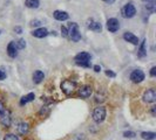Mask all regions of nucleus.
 Segmentation results:
<instances>
[{
    "label": "nucleus",
    "mask_w": 156,
    "mask_h": 140,
    "mask_svg": "<svg viewBox=\"0 0 156 140\" xmlns=\"http://www.w3.org/2000/svg\"><path fill=\"white\" fill-rule=\"evenodd\" d=\"M90 54L89 53H86V52H81L79 53L75 57H74V61L78 65H81V67H86V68H89L90 67Z\"/></svg>",
    "instance_id": "nucleus-1"
},
{
    "label": "nucleus",
    "mask_w": 156,
    "mask_h": 140,
    "mask_svg": "<svg viewBox=\"0 0 156 140\" xmlns=\"http://www.w3.org/2000/svg\"><path fill=\"white\" fill-rule=\"evenodd\" d=\"M68 36H69L72 41H74V42H79L80 40H81V34L79 33V27L78 25L75 22H72L69 23V26H68Z\"/></svg>",
    "instance_id": "nucleus-2"
},
{
    "label": "nucleus",
    "mask_w": 156,
    "mask_h": 140,
    "mask_svg": "<svg viewBox=\"0 0 156 140\" xmlns=\"http://www.w3.org/2000/svg\"><path fill=\"white\" fill-rule=\"evenodd\" d=\"M76 89V83L74 81H69V79H65L62 83H61V90L66 93L67 96L73 95L74 91Z\"/></svg>",
    "instance_id": "nucleus-3"
},
{
    "label": "nucleus",
    "mask_w": 156,
    "mask_h": 140,
    "mask_svg": "<svg viewBox=\"0 0 156 140\" xmlns=\"http://www.w3.org/2000/svg\"><path fill=\"white\" fill-rule=\"evenodd\" d=\"M106 115H107L106 108H105V106H98L93 112L94 122H95V123H99V124L102 123V122L106 119Z\"/></svg>",
    "instance_id": "nucleus-4"
},
{
    "label": "nucleus",
    "mask_w": 156,
    "mask_h": 140,
    "mask_svg": "<svg viewBox=\"0 0 156 140\" xmlns=\"http://www.w3.org/2000/svg\"><path fill=\"white\" fill-rule=\"evenodd\" d=\"M121 13H122V16H123V18L130 19V18H134L135 14H136V8H135V6L133 5V2H128V4H126L125 6H123Z\"/></svg>",
    "instance_id": "nucleus-5"
},
{
    "label": "nucleus",
    "mask_w": 156,
    "mask_h": 140,
    "mask_svg": "<svg viewBox=\"0 0 156 140\" xmlns=\"http://www.w3.org/2000/svg\"><path fill=\"white\" fill-rule=\"evenodd\" d=\"M0 123L4 125L5 127H9L11 123H12V117H11V112L9 110H4V112L0 116Z\"/></svg>",
    "instance_id": "nucleus-6"
},
{
    "label": "nucleus",
    "mask_w": 156,
    "mask_h": 140,
    "mask_svg": "<svg viewBox=\"0 0 156 140\" xmlns=\"http://www.w3.org/2000/svg\"><path fill=\"white\" fill-rule=\"evenodd\" d=\"M130 79L134 83H141L144 79V72L140 69L134 70L133 72L130 74Z\"/></svg>",
    "instance_id": "nucleus-7"
},
{
    "label": "nucleus",
    "mask_w": 156,
    "mask_h": 140,
    "mask_svg": "<svg viewBox=\"0 0 156 140\" xmlns=\"http://www.w3.org/2000/svg\"><path fill=\"white\" fill-rule=\"evenodd\" d=\"M143 101L146 103H153L156 101V91L155 89H148L143 93Z\"/></svg>",
    "instance_id": "nucleus-8"
},
{
    "label": "nucleus",
    "mask_w": 156,
    "mask_h": 140,
    "mask_svg": "<svg viewBox=\"0 0 156 140\" xmlns=\"http://www.w3.org/2000/svg\"><path fill=\"white\" fill-rule=\"evenodd\" d=\"M107 28H108V31L112 32V33H115L120 29V23L117 21V19L115 18H112L109 19L108 21H107Z\"/></svg>",
    "instance_id": "nucleus-9"
},
{
    "label": "nucleus",
    "mask_w": 156,
    "mask_h": 140,
    "mask_svg": "<svg viewBox=\"0 0 156 140\" xmlns=\"http://www.w3.org/2000/svg\"><path fill=\"white\" fill-rule=\"evenodd\" d=\"M93 92V89L90 85H83L79 89V96L81 98H88L90 97V95Z\"/></svg>",
    "instance_id": "nucleus-10"
},
{
    "label": "nucleus",
    "mask_w": 156,
    "mask_h": 140,
    "mask_svg": "<svg viewBox=\"0 0 156 140\" xmlns=\"http://www.w3.org/2000/svg\"><path fill=\"white\" fill-rule=\"evenodd\" d=\"M123 39H125L127 42H130L134 46H137V45L140 43V42H139V38H137L136 35H134L133 33H130V32H126L125 34H123Z\"/></svg>",
    "instance_id": "nucleus-11"
},
{
    "label": "nucleus",
    "mask_w": 156,
    "mask_h": 140,
    "mask_svg": "<svg viewBox=\"0 0 156 140\" xmlns=\"http://www.w3.org/2000/svg\"><path fill=\"white\" fill-rule=\"evenodd\" d=\"M48 34H49L48 31H47L46 28H44V27L37 28V29H34V31L32 32V35L34 38H38V39H44V38H46Z\"/></svg>",
    "instance_id": "nucleus-12"
},
{
    "label": "nucleus",
    "mask_w": 156,
    "mask_h": 140,
    "mask_svg": "<svg viewBox=\"0 0 156 140\" xmlns=\"http://www.w3.org/2000/svg\"><path fill=\"white\" fill-rule=\"evenodd\" d=\"M53 16H54L55 20H58V21H66V20H68L69 14L67 12H65V11H54Z\"/></svg>",
    "instance_id": "nucleus-13"
},
{
    "label": "nucleus",
    "mask_w": 156,
    "mask_h": 140,
    "mask_svg": "<svg viewBox=\"0 0 156 140\" xmlns=\"http://www.w3.org/2000/svg\"><path fill=\"white\" fill-rule=\"evenodd\" d=\"M7 54L9 57H12V58H14L18 56V49H16V45H14V41H12V42H9L7 46Z\"/></svg>",
    "instance_id": "nucleus-14"
},
{
    "label": "nucleus",
    "mask_w": 156,
    "mask_h": 140,
    "mask_svg": "<svg viewBox=\"0 0 156 140\" xmlns=\"http://www.w3.org/2000/svg\"><path fill=\"white\" fill-rule=\"evenodd\" d=\"M87 27H88L89 29H92V31H94V32H101V29H102L101 23L98 22V21H94L93 19L88 20V23H87Z\"/></svg>",
    "instance_id": "nucleus-15"
},
{
    "label": "nucleus",
    "mask_w": 156,
    "mask_h": 140,
    "mask_svg": "<svg viewBox=\"0 0 156 140\" xmlns=\"http://www.w3.org/2000/svg\"><path fill=\"white\" fill-rule=\"evenodd\" d=\"M44 77H45L44 72H42L41 70H37V71H34V74H33V82H34L35 84H39V83H41V82L44 81Z\"/></svg>",
    "instance_id": "nucleus-16"
},
{
    "label": "nucleus",
    "mask_w": 156,
    "mask_h": 140,
    "mask_svg": "<svg viewBox=\"0 0 156 140\" xmlns=\"http://www.w3.org/2000/svg\"><path fill=\"white\" fill-rule=\"evenodd\" d=\"M28 131H30V125H28V123H25V122H23V123H20V124L18 125V132L20 133L21 135L27 134V133H28Z\"/></svg>",
    "instance_id": "nucleus-17"
},
{
    "label": "nucleus",
    "mask_w": 156,
    "mask_h": 140,
    "mask_svg": "<svg viewBox=\"0 0 156 140\" xmlns=\"http://www.w3.org/2000/svg\"><path fill=\"white\" fill-rule=\"evenodd\" d=\"M34 98H35V95L33 92H30L28 95H26V96H23V98L20 99V105L23 106L25 104H27V103H30V102L34 101Z\"/></svg>",
    "instance_id": "nucleus-18"
},
{
    "label": "nucleus",
    "mask_w": 156,
    "mask_h": 140,
    "mask_svg": "<svg viewBox=\"0 0 156 140\" xmlns=\"http://www.w3.org/2000/svg\"><path fill=\"white\" fill-rule=\"evenodd\" d=\"M141 138L144 140H154L156 138L155 132H142L141 133Z\"/></svg>",
    "instance_id": "nucleus-19"
},
{
    "label": "nucleus",
    "mask_w": 156,
    "mask_h": 140,
    "mask_svg": "<svg viewBox=\"0 0 156 140\" xmlns=\"http://www.w3.org/2000/svg\"><path fill=\"white\" fill-rule=\"evenodd\" d=\"M25 4L28 8H38L40 5V1L39 0H26Z\"/></svg>",
    "instance_id": "nucleus-20"
},
{
    "label": "nucleus",
    "mask_w": 156,
    "mask_h": 140,
    "mask_svg": "<svg viewBox=\"0 0 156 140\" xmlns=\"http://www.w3.org/2000/svg\"><path fill=\"white\" fill-rule=\"evenodd\" d=\"M147 55V50H146V40L142 41L140 47V50H139V57H144Z\"/></svg>",
    "instance_id": "nucleus-21"
},
{
    "label": "nucleus",
    "mask_w": 156,
    "mask_h": 140,
    "mask_svg": "<svg viewBox=\"0 0 156 140\" xmlns=\"http://www.w3.org/2000/svg\"><path fill=\"white\" fill-rule=\"evenodd\" d=\"M14 45H16L18 50H21V49H23L26 47V41L23 39H19L18 41H14Z\"/></svg>",
    "instance_id": "nucleus-22"
},
{
    "label": "nucleus",
    "mask_w": 156,
    "mask_h": 140,
    "mask_svg": "<svg viewBox=\"0 0 156 140\" xmlns=\"http://www.w3.org/2000/svg\"><path fill=\"white\" fill-rule=\"evenodd\" d=\"M4 140H20V138L16 135V134H12V133H8L4 137Z\"/></svg>",
    "instance_id": "nucleus-23"
},
{
    "label": "nucleus",
    "mask_w": 156,
    "mask_h": 140,
    "mask_svg": "<svg viewBox=\"0 0 156 140\" xmlns=\"http://www.w3.org/2000/svg\"><path fill=\"white\" fill-rule=\"evenodd\" d=\"M136 135V133L133 132V131H126L125 133H123V137L125 138H134Z\"/></svg>",
    "instance_id": "nucleus-24"
},
{
    "label": "nucleus",
    "mask_w": 156,
    "mask_h": 140,
    "mask_svg": "<svg viewBox=\"0 0 156 140\" xmlns=\"http://www.w3.org/2000/svg\"><path fill=\"white\" fill-rule=\"evenodd\" d=\"M61 34H62L63 38H67L68 36V31H67V28L66 27H61Z\"/></svg>",
    "instance_id": "nucleus-25"
},
{
    "label": "nucleus",
    "mask_w": 156,
    "mask_h": 140,
    "mask_svg": "<svg viewBox=\"0 0 156 140\" xmlns=\"http://www.w3.org/2000/svg\"><path fill=\"white\" fill-rule=\"evenodd\" d=\"M106 75L108 77H115V72H113L112 70H106Z\"/></svg>",
    "instance_id": "nucleus-26"
},
{
    "label": "nucleus",
    "mask_w": 156,
    "mask_h": 140,
    "mask_svg": "<svg viewBox=\"0 0 156 140\" xmlns=\"http://www.w3.org/2000/svg\"><path fill=\"white\" fill-rule=\"evenodd\" d=\"M40 25H41V21H40V20H33L31 22V26H35V27H38Z\"/></svg>",
    "instance_id": "nucleus-27"
},
{
    "label": "nucleus",
    "mask_w": 156,
    "mask_h": 140,
    "mask_svg": "<svg viewBox=\"0 0 156 140\" xmlns=\"http://www.w3.org/2000/svg\"><path fill=\"white\" fill-rule=\"evenodd\" d=\"M155 75H156V67H153V68L150 69V76L154 77Z\"/></svg>",
    "instance_id": "nucleus-28"
},
{
    "label": "nucleus",
    "mask_w": 156,
    "mask_h": 140,
    "mask_svg": "<svg viewBox=\"0 0 156 140\" xmlns=\"http://www.w3.org/2000/svg\"><path fill=\"white\" fill-rule=\"evenodd\" d=\"M6 78V74L2 71V70H0V81H2V79H5Z\"/></svg>",
    "instance_id": "nucleus-29"
},
{
    "label": "nucleus",
    "mask_w": 156,
    "mask_h": 140,
    "mask_svg": "<svg viewBox=\"0 0 156 140\" xmlns=\"http://www.w3.org/2000/svg\"><path fill=\"white\" fill-rule=\"evenodd\" d=\"M14 31H16L18 34H21V33H23V28H21V27H16Z\"/></svg>",
    "instance_id": "nucleus-30"
},
{
    "label": "nucleus",
    "mask_w": 156,
    "mask_h": 140,
    "mask_svg": "<svg viewBox=\"0 0 156 140\" xmlns=\"http://www.w3.org/2000/svg\"><path fill=\"white\" fill-rule=\"evenodd\" d=\"M94 71H96V72H100V70H101V67L100 65H94Z\"/></svg>",
    "instance_id": "nucleus-31"
},
{
    "label": "nucleus",
    "mask_w": 156,
    "mask_h": 140,
    "mask_svg": "<svg viewBox=\"0 0 156 140\" xmlns=\"http://www.w3.org/2000/svg\"><path fill=\"white\" fill-rule=\"evenodd\" d=\"M4 110H5V108H4V105H2V103H0V116H1V113L4 112Z\"/></svg>",
    "instance_id": "nucleus-32"
},
{
    "label": "nucleus",
    "mask_w": 156,
    "mask_h": 140,
    "mask_svg": "<svg viewBox=\"0 0 156 140\" xmlns=\"http://www.w3.org/2000/svg\"><path fill=\"white\" fill-rule=\"evenodd\" d=\"M103 1H105V2H107V4H109V5H112V4H113L115 0H103Z\"/></svg>",
    "instance_id": "nucleus-33"
},
{
    "label": "nucleus",
    "mask_w": 156,
    "mask_h": 140,
    "mask_svg": "<svg viewBox=\"0 0 156 140\" xmlns=\"http://www.w3.org/2000/svg\"><path fill=\"white\" fill-rule=\"evenodd\" d=\"M155 106H153V110H151V115H153V116H155Z\"/></svg>",
    "instance_id": "nucleus-34"
},
{
    "label": "nucleus",
    "mask_w": 156,
    "mask_h": 140,
    "mask_svg": "<svg viewBox=\"0 0 156 140\" xmlns=\"http://www.w3.org/2000/svg\"><path fill=\"white\" fill-rule=\"evenodd\" d=\"M0 33H1V32H0Z\"/></svg>",
    "instance_id": "nucleus-35"
}]
</instances>
